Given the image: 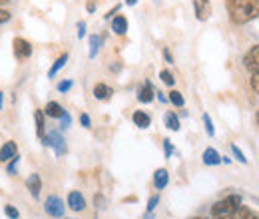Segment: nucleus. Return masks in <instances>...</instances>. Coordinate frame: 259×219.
<instances>
[{"instance_id": "f257e3e1", "label": "nucleus", "mask_w": 259, "mask_h": 219, "mask_svg": "<svg viewBox=\"0 0 259 219\" xmlns=\"http://www.w3.org/2000/svg\"><path fill=\"white\" fill-rule=\"evenodd\" d=\"M226 6L231 22L235 24H247L255 20L259 12V0H226Z\"/></svg>"}, {"instance_id": "f03ea898", "label": "nucleus", "mask_w": 259, "mask_h": 219, "mask_svg": "<svg viewBox=\"0 0 259 219\" xmlns=\"http://www.w3.org/2000/svg\"><path fill=\"white\" fill-rule=\"evenodd\" d=\"M237 207H241V197H239V195H227L226 199L213 203V207H211V215H213V217L231 215Z\"/></svg>"}, {"instance_id": "7ed1b4c3", "label": "nucleus", "mask_w": 259, "mask_h": 219, "mask_svg": "<svg viewBox=\"0 0 259 219\" xmlns=\"http://www.w3.org/2000/svg\"><path fill=\"white\" fill-rule=\"evenodd\" d=\"M44 211L50 217H64V211H66L64 201L58 195H48L46 201H44Z\"/></svg>"}, {"instance_id": "20e7f679", "label": "nucleus", "mask_w": 259, "mask_h": 219, "mask_svg": "<svg viewBox=\"0 0 259 219\" xmlns=\"http://www.w3.org/2000/svg\"><path fill=\"white\" fill-rule=\"evenodd\" d=\"M44 146H52L54 152H56V156H64L66 154L64 138H62L58 132H50V134H46V138H44Z\"/></svg>"}, {"instance_id": "39448f33", "label": "nucleus", "mask_w": 259, "mask_h": 219, "mask_svg": "<svg viewBox=\"0 0 259 219\" xmlns=\"http://www.w3.org/2000/svg\"><path fill=\"white\" fill-rule=\"evenodd\" d=\"M14 56L16 60H26L32 56V44L24 38H14Z\"/></svg>"}, {"instance_id": "423d86ee", "label": "nucleus", "mask_w": 259, "mask_h": 219, "mask_svg": "<svg viewBox=\"0 0 259 219\" xmlns=\"http://www.w3.org/2000/svg\"><path fill=\"white\" fill-rule=\"evenodd\" d=\"M243 66H245L251 74H257L259 72V44L253 46V48H249V50L245 52V56H243Z\"/></svg>"}, {"instance_id": "0eeeda50", "label": "nucleus", "mask_w": 259, "mask_h": 219, "mask_svg": "<svg viewBox=\"0 0 259 219\" xmlns=\"http://www.w3.org/2000/svg\"><path fill=\"white\" fill-rule=\"evenodd\" d=\"M66 203H68V207L72 211H84L86 209V199H84V195L80 191H70Z\"/></svg>"}, {"instance_id": "6e6552de", "label": "nucleus", "mask_w": 259, "mask_h": 219, "mask_svg": "<svg viewBox=\"0 0 259 219\" xmlns=\"http://www.w3.org/2000/svg\"><path fill=\"white\" fill-rule=\"evenodd\" d=\"M194 8H195V18L197 20H207L209 14H211V4L209 0H194Z\"/></svg>"}, {"instance_id": "1a4fd4ad", "label": "nucleus", "mask_w": 259, "mask_h": 219, "mask_svg": "<svg viewBox=\"0 0 259 219\" xmlns=\"http://www.w3.org/2000/svg\"><path fill=\"white\" fill-rule=\"evenodd\" d=\"M26 188L30 189V195L34 199H40V191H42V180L40 173H30L26 180Z\"/></svg>"}, {"instance_id": "9d476101", "label": "nucleus", "mask_w": 259, "mask_h": 219, "mask_svg": "<svg viewBox=\"0 0 259 219\" xmlns=\"http://www.w3.org/2000/svg\"><path fill=\"white\" fill-rule=\"evenodd\" d=\"M14 156H18V146H16V142H6L2 148H0V161L2 163H6V161H10Z\"/></svg>"}, {"instance_id": "9b49d317", "label": "nucleus", "mask_w": 259, "mask_h": 219, "mask_svg": "<svg viewBox=\"0 0 259 219\" xmlns=\"http://www.w3.org/2000/svg\"><path fill=\"white\" fill-rule=\"evenodd\" d=\"M154 98H156L154 86H152L150 82H144V86L138 90V100H140L142 104H150V102H154Z\"/></svg>"}, {"instance_id": "f8f14e48", "label": "nucleus", "mask_w": 259, "mask_h": 219, "mask_svg": "<svg viewBox=\"0 0 259 219\" xmlns=\"http://www.w3.org/2000/svg\"><path fill=\"white\" fill-rule=\"evenodd\" d=\"M34 122H36V136L38 140L44 144V138H46V125H44V110H36L34 112Z\"/></svg>"}, {"instance_id": "ddd939ff", "label": "nucleus", "mask_w": 259, "mask_h": 219, "mask_svg": "<svg viewBox=\"0 0 259 219\" xmlns=\"http://www.w3.org/2000/svg\"><path fill=\"white\" fill-rule=\"evenodd\" d=\"M44 114L50 116V118H54V120H60V118L66 114V110L58 104V102H48L46 108H44Z\"/></svg>"}, {"instance_id": "4468645a", "label": "nucleus", "mask_w": 259, "mask_h": 219, "mask_svg": "<svg viewBox=\"0 0 259 219\" xmlns=\"http://www.w3.org/2000/svg\"><path fill=\"white\" fill-rule=\"evenodd\" d=\"M201 159H203L205 165H220L222 163V156H220V152L215 148H205Z\"/></svg>"}, {"instance_id": "2eb2a0df", "label": "nucleus", "mask_w": 259, "mask_h": 219, "mask_svg": "<svg viewBox=\"0 0 259 219\" xmlns=\"http://www.w3.org/2000/svg\"><path fill=\"white\" fill-rule=\"evenodd\" d=\"M112 30H114V34H118V36H124L128 32V20H126V16H122V14L114 16L112 18Z\"/></svg>"}, {"instance_id": "dca6fc26", "label": "nucleus", "mask_w": 259, "mask_h": 219, "mask_svg": "<svg viewBox=\"0 0 259 219\" xmlns=\"http://www.w3.org/2000/svg\"><path fill=\"white\" fill-rule=\"evenodd\" d=\"M167 182H169V173H167V169H156V173H154V186L156 189H163L167 188Z\"/></svg>"}, {"instance_id": "f3484780", "label": "nucleus", "mask_w": 259, "mask_h": 219, "mask_svg": "<svg viewBox=\"0 0 259 219\" xmlns=\"http://www.w3.org/2000/svg\"><path fill=\"white\" fill-rule=\"evenodd\" d=\"M132 120H134V124L138 125L140 129H148L150 124H152V120H150V116L146 114V112H142V110H138V112H134V116H132Z\"/></svg>"}, {"instance_id": "a211bd4d", "label": "nucleus", "mask_w": 259, "mask_h": 219, "mask_svg": "<svg viewBox=\"0 0 259 219\" xmlns=\"http://www.w3.org/2000/svg\"><path fill=\"white\" fill-rule=\"evenodd\" d=\"M66 62H68V54L64 52V54H60V56L56 58V62L50 66V70H48V78H50V80H52V78H56V74L64 68Z\"/></svg>"}, {"instance_id": "6ab92c4d", "label": "nucleus", "mask_w": 259, "mask_h": 219, "mask_svg": "<svg viewBox=\"0 0 259 219\" xmlns=\"http://www.w3.org/2000/svg\"><path fill=\"white\" fill-rule=\"evenodd\" d=\"M112 94H114V90L108 84H96L94 86V98L96 100H110Z\"/></svg>"}, {"instance_id": "aec40b11", "label": "nucleus", "mask_w": 259, "mask_h": 219, "mask_svg": "<svg viewBox=\"0 0 259 219\" xmlns=\"http://www.w3.org/2000/svg\"><path fill=\"white\" fill-rule=\"evenodd\" d=\"M163 124H165V127H169L171 132H180V118H178L174 112H165Z\"/></svg>"}, {"instance_id": "412c9836", "label": "nucleus", "mask_w": 259, "mask_h": 219, "mask_svg": "<svg viewBox=\"0 0 259 219\" xmlns=\"http://www.w3.org/2000/svg\"><path fill=\"white\" fill-rule=\"evenodd\" d=\"M100 46H102V38L96 36V34H92V36H90V58H96Z\"/></svg>"}, {"instance_id": "4be33fe9", "label": "nucleus", "mask_w": 259, "mask_h": 219, "mask_svg": "<svg viewBox=\"0 0 259 219\" xmlns=\"http://www.w3.org/2000/svg\"><path fill=\"white\" fill-rule=\"evenodd\" d=\"M169 102L176 106V108H182L186 102H184V96H182V92H178V90H171L169 92Z\"/></svg>"}, {"instance_id": "5701e85b", "label": "nucleus", "mask_w": 259, "mask_h": 219, "mask_svg": "<svg viewBox=\"0 0 259 219\" xmlns=\"http://www.w3.org/2000/svg\"><path fill=\"white\" fill-rule=\"evenodd\" d=\"M18 161H20V157L18 156H14L10 161H6V173L16 176V171H18Z\"/></svg>"}, {"instance_id": "b1692460", "label": "nucleus", "mask_w": 259, "mask_h": 219, "mask_svg": "<svg viewBox=\"0 0 259 219\" xmlns=\"http://www.w3.org/2000/svg\"><path fill=\"white\" fill-rule=\"evenodd\" d=\"M160 78H162V82L165 84V86L174 88V84H176V78H174V74H171L169 70H162V72H160Z\"/></svg>"}, {"instance_id": "393cba45", "label": "nucleus", "mask_w": 259, "mask_h": 219, "mask_svg": "<svg viewBox=\"0 0 259 219\" xmlns=\"http://www.w3.org/2000/svg\"><path fill=\"white\" fill-rule=\"evenodd\" d=\"M203 125H205L207 136H209V138H213V136H215V127H213V122H211L209 114H203Z\"/></svg>"}, {"instance_id": "a878e982", "label": "nucleus", "mask_w": 259, "mask_h": 219, "mask_svg": "<svg viewBox=\"0 0 259 219\" xmlns=\"http://www.w3.org/2000/svg\"><path fill=\"white\" fill-rule=\"evenodd\" d=\"M4 215L10 219H20V211L14 205H4Z\"/></svg>"}, {"instance_id": "bb28decb", "label": "nucleus", "mask_w": 259, "mask_h": 219, "mask_svg": "<svg viewBox=\"0 0 259 219\" xmlns=\"http://www.w3.org/2000/svg\"><path fill=\"white\" fill-rule=\"evenodd\" d=\"M231 152H233V156L237 157V161H239V163H247V157L243 156V152L237 148V144H231Z\"/></svg>"}, {"instance_id": "cd10ccee", "label": "nucleus", "mask_w": 259, "mask_h": 219, "mask_svg": "<svg viewBox=\"0 0 259 219\" xmlns=\"http://www.w3.org/2000/svg\"><path fill=\"white\" fill-rule=\"evenodd\" d=\"M158 203H160V195H152V197L148 199V213H152V211L158 207Z\"/></svg>"}, {"instance_id": "c85d7f7f", "label": "nucleus", "mask_w": 259, "mask_h": 219, "mask_svg": "<svg viewBox=\"0 0 259 219\" xmlns=\"http://www.w3.org/2000/svg\"><path fill=\"white\" fill-rule=\"evenodd\" d=\"M72 86H74V82H72V80H62V82L58 84V92H60V94H66Z\"/></svg>"}, {"instance_id": "c756f323", "label": "nucleus", "mask_w": 259, "mask_h": 219, "mask_svg": "<svg viewBox=\"0 0 259 219\" xmlns=\"http://www.w3.org/2000/svg\"><path fill=\"white\" fill-rule=\"evenodd\" d=\"M163 152H165V157H171V154H174L171 140H163Z\"/></svg>"}, {"instance_id": "7c9ffc66", "label": "nucleus", "mask_w": 259, "mask_h": 219, "mask_svg": "<svg viewBox=\"0 0 259 219\" xmlns=\"http://www.w3.org/2000/svg\"><path fill=\"white\" fill-rule=\"evenodd\" d=\"M251 88H253L255 94H259V72L257 74H251Z\"/></svg>"}, {"instance_id": "2f4dec72", "label": "nucleus", "mask_w": 259, "mask_h": 219, "mask_svg": "<svg viewBox=\"0 0 259 219\" xmlns=\"http://www.w3.org/2000/svg\"><path fill=\"white\" fill-rule=\"evenodd\" d=\"M60 122H62V125H60L62 129H68V127H70V124H72V118H70V114H68V112H66L64 116L60 118Z\"/></svg>"}, {"instance_id": "473e14b6", "label": "nucleus", "mask_w": 259, "mask_h": 219, "mask_svg": "<svg viewBox=\"0 0 259 219\" xmlns=\"http://www.w3.org/2000/svg\"><path fill=\"white\" fill-rule=\"evenodd\" d=\"M80 124L84 125V127H92V120H90V116H88V114H82V116H80Z\"/></svg>"}, {"instance_id": "72a5a7b5", "label": "nucleus", "mask_w": 259, "mask_h": 219, "mask_svg": "<svg viewBox=\"0 0 259 219\" xmlns=\"http://www.w3.org/2000/svg\"><path fill=\"white\" fill-rule=\"evenodd\" d=\"M84 36H86V24L84 22H78V38L82 40Z\"/></svg>"}, {"instance_id": "f704fd0d", "label": "nucleus", "mask_w": 259, "mask_h": 219, "mask_svg": "<svg viewBox=\"0 0 259 219\" xmlns=\"http://www.w3.org/2000/svg\"><path fill=\"white\" fill-rule=\"evenodd\" d=\"M8 20H10V12L0 8V22H8Z\"/></svg>"}, {"instance_id": "c9c22d12", "label": "nucleus", "mask_w": 259, "mask_h": 219, "mask_svg": "<svg viewBox=\"0 0 259 219\" xmlns=\"http://www.w3.org/2000/svg\"><path fill=\"white\" fill-rule=\"evenodd\" d=\"M163 58H165L167 64H174V56H171V52H169L167 48H163Z\"/></svg>"}, {"instance_id": "e433bc0d", "label": "nucleus", "mask_w": 259, "mask_h": 219, "mask_svg": "<svg viewBox=\"0 0 259 219\" xmlns=\"http://www.w3.org/2000/svg\"><path fill=\"white\" fill-rule=\"evenodd\" d=\"M86 10H88V12H94V10H96V2H94V0H90V2L86 4Z\"/></svg>"}, {"instance_id": "4c0bfd02", "label": "nucleus", "mask_w": 259, "mask_h": 219, "mask_svg": "<svg viewBox=\"0 0 259 219\" xmlns=\"http://www.w3.org/2000/svg\"><path fill=\"white\" fill-rule=\"evenodd\" d=\"M245 219H259L257 213H253V211H247V217Z\"/></svg>"}, {"instance_id": "58836bf2", "label": "nucleus", "mask_w": 259, "mask_h": 219, "mask_svg": "<svg viewBox=\"0 0 259 219\" xmlns=\"http://www.w3.org/2000/svg\"><path fill=\"white\" fill-rule=\"evenodd\" d=\"M2 102H4V92H0V110H2Z\"/></svg>"}, {"instance_id": "ea45409f", "label": "nucleus", "mask_w": 259, "mask_h": 219, "mask_svg": "<svg viewBox=\"0 0 259 219\" xmlns=\"http://www.w3.org/2000/svg\"><path fill=\"white\" fill-rule=\"evenodd\" d=\"M136 2H138V0H126V4H128V6H134Z\"/></svg>"}, {"instance_id": "a19ab883", "label": "nucleus", "mask_w": 259, "mask_h": 219, "mask_svg": "<svg viewBox=\"0 0 259 219\" xmlns=\"http://www.w3.org/2000/svg\"><path fill=\"white\" fill-rule=\"evenodd\" d=\"M146 219H154V215H152V213H148V215H146Z\"/></svg>"}, {"instance_id": "79ce46f5", "label": "nucleus", "mask_w": 259, "mask_h": 219, "mask_svg": "<svg viewBox=\"0 0 259 219\" xmlns=\"http://www.w3.org/2000/svg\"><path fill=\"white\" fill-rule=\"evenodd\" d=\"M255 118H257V124H259V110H257V114H255Z\"/></svg>"}, {"instance_id": "37998d69", "label": "nucleus", "mask_w": 259, "mask_h": 219, "mask_svg": "<svg viewBox=\"0 0 259 219\" xmlns=\"http://www.w3.org/2000/svg\"><path fill=\"white\" fill-rule=\"evenodd\" d=\"M255 18H259V12H257V16H255Z\"/></svg>"}, {"instance_id": "c03bdc74", "label": "nucleus", "mask_w": 259, "mask_h": 219, "mask_svg": "<svg viewBox=\"0 0 259 219\" xmlns=\"http://www.w3.org/2000/svg\"><path fill=\"white\" fill-rule=\"evenodd\" d=\"M199 219H201V217H199Z\"/></svg>"}]
</instances>
